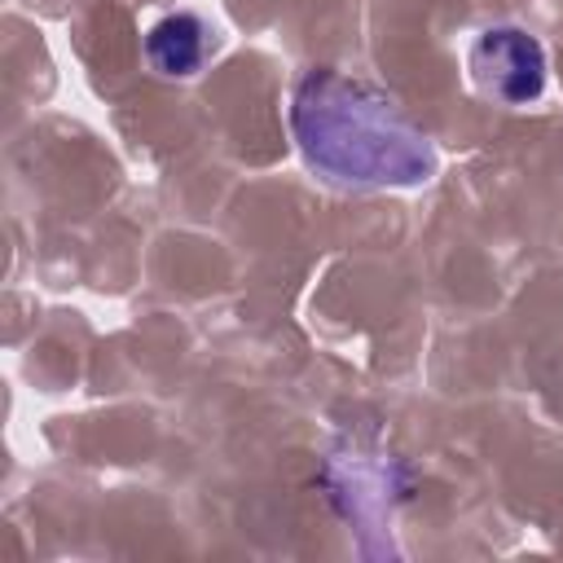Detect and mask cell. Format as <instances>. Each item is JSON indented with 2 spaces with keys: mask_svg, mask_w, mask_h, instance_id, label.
Instances as JSON below:
<instances>
[{
  "mask_svg": "<svg viewBox=\"0 0 563 563\" xmlns=\"http://www.w3.org/2000/svg\"><path fill=\"white\" fill-rule=\"evenodd\" d=\"M290 132L303 163L343 189H409L435 176L431 136L365 75L312 66L290 88Z\"/></svg>",
  "mask_w": 563,
  "mask_h": 563,
  "instance_id": "obj_1",
  "label": "cell"
},
{
  "mask_svg": "<svg viewBox=\"0 0 563 563\" xmlns=\"http://www.w3.org/2000/svg\"><path fill=\"white\" fill-rule=\"evenodd\" d=\"M466 75L497 106H528L545 92V48L528 26L493 22L466 48Z\"/></svg>",
  "mask_w": 563,
  "mask_h": 563,
  "instance_id": "obj_2",
  "label": "cell"
},
{
  "mask_svg": "<svg viewBox=\"0 0 563 563\" xmlns=\"http://www.w3.org/2000/svg\"><path fill=\"white\" fill-rule=\"evenodd\" d=\"M216 53V26L202 13L176 9L167 18H158L145 31V57L158 75L167 79H189L207 66V57Z\"/></svg>",
  "mask_w": 563,
  "mask_h": 563,
  "instance_id": "obj_3",
  "label": "cell"
}]
</instances>
